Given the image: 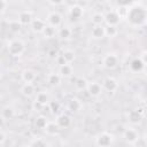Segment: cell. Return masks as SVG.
Wrapping results in <instances>:
<instances>
[{
	"instance_id": "6da1fadb",
	"label": "cell",
	"mask_w": 147,
	"mask_h": 147,
	"mask_svg": "<svg viewBox=\"0 0 147 147\" xmlns=\"http://www.w3.org/2000/svg\"><path fill=\"white\" fill-rule=\"evenodd\" d=\"M137 5V3H136ZM127 21L131 25L133 26H141L146 23V17H147V11L145 7H141L139 5L131 7L127 11Z\"/></svg>"
},
{
	"instance_id": "7a4b0ae2",
	"label": "cell",
	"mask_w": 147,
	"mask_h": 147,
	"mask_svg": "<svg viewBox=\"0 0 147 147\" xmlns=\"http://www.w3.org/2000/svg\"><path fill=\"white\" fill-rule=\"evenodd\" d=\"M7 49H8V53L13 56H21L23 53H24V49H25V46L24 44L18 40V39H13L8 42L7 45Z\"/></svg>"
},
{
	"instance_id": "3957f363",
	"label": "cell",
	"mask_w": 147,
	"mask_h": 147,
	"mask_svg": "<svg viewBox=\"0 0 147 147\" xmlns=\"http://www.w3.org/2000/svg\"><path fill=\"white\" fill-rule=\"evenodd\" d=\"M113 136L108 132H103L101 134H99L95 139V144L99 146V147H109L111 144H113Z\"/></svg>"
},
{
	"instance_id": "277c9868",
	"label": "cell",
	"mask_w": 147,
	"mask_h": 147,
	"mask_svg": "<svg viewBox=\"0 0 147 147\" xmlns=\"http://www.w3.org/2000/svg\"><path fill=\"white\" fill-rule=\"evenodd\" d=\"M103 17H105V22L107 23L108 26H116L121 21V16H119L118 11H116V10L108 11L106 15H103Z\"/></svg>"
},
{
	"instance_id": "5b68a950",
	"label": "cell",
	"mask_w": 147,
	"mask_h": 147,
	"mask_svg": "<svg viewBox=\"0 0 147 147\" xmlns=\"http://www.w3.org/2000/svg\"><path fill=\"white\" fill-rule=\"evenodd\" d=\"M102 64L107 69H114V68H116L117 64H118V57H117V55H115V54H107L103 57V60H102Z\"/></svg>"
},
{
	"instance_id": "8992f818",
	"label": "cell",
	"mask_w": 147,
	"mask_h": 147,
	"mask_svg": "<svg viewBox=\"0 0 147 147\" xmlns=\"http://www.w3.org/2000/svg\"><path fill=\"white\" fill-rule=\"evenodd\" d=\"M142 109H132L127 113V119L132 124H138L142 119Z\"/></svg>"
},
{
	"instance_id": "52a82bcc",
	"label": "cell",
	"mask_w": 147,
	"mask_h": 147,
	"mask_svg": "<svg viewBox=\"0 0 147 147\" xmlns=\"http://www.w3.org/2000/svg\"><path fill=\"white\" fill-rule=\"evenodd\" d=\"M123 138H124V140H125L126 142H129V144H134V142H137V140H138V133H137V131H136L134 129L127 127V129H125L124 132H123Z\"/></svg>"
},
{
	"instance_id": "ba28073f",
	"label": "cell",
	"mask_w": 147,
	"mask_h": 147,
	"mask_svg": "<svg viewBox=\"0 0 147 147\" xmlns=\"http://www.w3.org/2000/svg\"><path fill=\"white\" fill-rule=\"evenodd\" d=\"M102 87L107 91V92H115L117 88H118V83L115 78L113 77H107L105 80H103V84H102Z\"/></svg>"
},
{
	"instance_id": "9c48e42d",
	"label": "cell",
	"mask_w": 147,
	"mask_h": 147,
	"mask_svg": "<svg viewBox=\"0 0 147 147\" xmlns=\"http://www.w3.org/2000/svg\"><path fill=\"white\" fill-rule=\"evenodd\" d=\"M86 90H87L88 94H90L91 96H94V98L99 96V95L101 94V92H102L101 85H100L99 83H96V82H91V83H88Z\"/></svg>"
},
{
	"instance_id": "30bf717a",
	"label": "cell",
	"mask_w": 147,
	"mask_h": 147,
	"mask_svg": "<svg viewBox=\"0 0 147 147\" xmlns=\"http://www.w3.org/2000/svg\"><path fill=\"white\" fill-rule=\"evenodd\" d=\"M47 22H48V24L51 26L57 28V26H60V24L62 22V17H61V15L57 11H52L47 16Z\"/></svg>"
},
{
	"instance_id": "8fae6325",
	"label": "cell",
	"mask_w": 147,
	"mask_h": 147,
	"mask_svg": "<svg viewBox=\"0 0 147 147\" xmlns=\"http://www.w3.org/2000/svg\"><path fill=\"white\" fill-rule=\"evenodd\" d=\"M33 17H32V13L30 10H23L18 14V23L21 25H28L31 24Z\"/></svg>"
},
{
	"instance_id": "7c38bea8",
	"label": "cell",
	"mask_w": 147,
	"mask_h": 147,
	"mask_svg": "<svg viewBox=\"0 0 147 147\" xmlns=\"http://www.w3.org/2000/svg\"><path fill=\"white\" fill-rule=\"evenodd\" d=\"M55 123H56V125L59 126V127H68L70 124H71V118H70V116L69 115H67V114H60L57 117H56V121H55Z\"/></svg>"
},
{
	"instance_id": "4fadbf2b",
	"label": "cell",
	"mask_w": 147,
	"mask_h": 147,
	"mask_svg": "<svg viewBox=\"0 0 147 147\" xmlns=\"http://www.w3.org/2000/svg\"><path fill=\"white\" fill-rule=\"evenodd\" d=\"M67 107H68V109H69L70 111L76 113V111H78V110L82 109V102H80V100L77 99V98H71V99L68 101Z\"/></svg>"
},
{
	"instance_id": "5bb4252c",
	"label": "cell",
	"mask_w": 147,
	"mask_h": 147,
	"mask_svg": "<svg viewBox=\"0 0 147 147\" xmlns=\"http://www.w3.org/2000/svg\"><path fill=\"white\" fill-rule=\"evenodd\" d=\"M91 34L94 39H102L105 38V26L102 25H94L92 28V31H91Z\"/></svg>"
},
{
	"instance_id": "9a60e30c",
	"label": "cell",
	"mask_w": 147,
	"mask_h": 147,
	"mask_svg": "<svg viewBox=\"0 0 147 147\" xmlns=\"http://www.w3.org/2000/svg\"><path fill=\"white\" fill-rule=\"evenodd\" d=\"M34 79H36V74H34L33 70H31V69H25V70L22 71V80H23L25 84L32 83Z\"/></svg>"
},
{
	"instance_id": "2e32d148",
	"label": "cell",
	"mask_w": 147,
	"mask_h": 147,
	"mask_svg": "<svg viewBox=\"0 0 147 147\" xmlns=\"http://www.w3.org/2000/svg\"><path fill=\"white\" fill-rule=\"evenodd\" d=\"M69 15H70V17L72 20H78L83 15V8L80 6H78V5H74L69 9Z\"/></svg>"
},
{
	"instance_id": "e0dca14e",
	"label": "cell",
	"mask_w": 147,
	"mask_h": 147,
	"mask_svg": "<svg viewBox=\"0 0 147 147\" xmlns=\"http://www.w3.org/2000/svg\"><path fill=\"white\" fill-rule=\"evenodd\" d=\"M46 26V23L40 18H33L31 22V28L34 32H42Z\"/></svg>"
},
{
	"instance_id": "ac0fdd59",
	"label": "cell",
	"mask_w": 147,
	"mask_h": 147,
	"mask_svg": "<svg viewBox=\"0 0 147 147\" xmlns=\"http://www.w3.org/2000/svg\"><path fill=\"white\" fill-rule=\"evenodd\" d=\"M145 65H146V64H145L139 57L133 59V60L131 61V63H130V68H131V70L134 71V72H139V71H141V70L145 68Z\"/></svg>"
},
{
	"instance_id": "d6986e66",
	"label": "cell",
	"mask_w": 147,
	"mask_h": 147,
	"mask_svg": "<svg viewBox=\"0 0 147 147\" xmlns=\"http://www.w3.org/2000/svg\"><path fill=\"white\" fill-rule=\"evenodd\" d=\"M21 93L26 96V98H30L34 94V86L32 83H29V84H24L22 87H21Z\"/></svg>"
},
{
	"instance_id": "ffe728a7",
	"label": "cell",
	"mask_w": 147,
	"mask_h": 147,
	"mask_svg": "<svg viewBox=\"0 0 147 147\" xmlns=\"http://www.w3.org/2000/svg\"><path fill=\"white\" fill-rule=\"evenodd\" d=\"M14 115H15L14 109H13L10 106H6V107H3L2 110H1V118H3L5 121L11 119V118L14 117Z\"/></svg>"
},
{
	"instance_id": "44dd1931",
	"label": "cell",
	"mask_w": 147,
	"mask_h": 147,
	"mask_svg": "<svg viewBox=\"0 0 147 147\" xmlns=\"http://www.w3.org/2000/svg\"><path fill=\"white\" fill-rule=\"evenodd\" d=\"M44 130H45V132H46L48 136H55V134H57V132H59V126L56 125L55 122H48L47 125H46V127H45Z\"/></svg>"
},
{
	"instance_id": "7402d4cb",
	"label": "cell",
	"mask_w": 147,
	"mask_h": 147,
	"mask_svg": "<svg viewBox=\"0 0 147 147\" xmlns=\"http://www.w3.org/2000/svg\"><path fill=\"white\" fill-rule=\"evenodd\" d=\"M36 101L38 102V103H40L41 106H46V105H48V102H49V96H48V94L46 93V92H39L38 94H37V96H36Z\"/></svg>"
},
{
	"instance_id": "603a6c76",
	"label": "cell",
	"mask_w": 147,
	"mask_h": 147,
	"mask_svg": "<svg viewBox=\"0 0 147 147\" xmlns=\"http://www.w3.org/2000/svg\"><path fill=\"white\" fill-rule=\"evenodd\" d=\"M61 77H70L72 75V67L70 64H64V65H61L60 67V74H59Z\"/></svg>"
},
{
	"instance_id": "cb8c5ba5",
	"label": "cell",
	"mask_w": 147,
	"mask_h": 147,
	"mask_svg": "<svg viewBox=\"0 0 147 147\" xmlns=\"http://www.w3.org/2000/svg\"><path fill=\"white\" fill-rule=\"evenodd\" d=\"M47 123H48L47 118H46L45 116H42V115L38 116V117L36 118V121H34V125H36V127H38V129H45L46 125H47Z\"/></svg>"
},
{
	"instance_id": "d4e9b609",
	"label": "cell",
	"mask_w": 147,
	"mask_h": 147,
	"mask_svg": "<svg viewBox=\"0 0 147 147\" xmlns=\"http://www.w3.org/2000/svg\"><path fill=\"white\" fill-rule=\"evenodd\" d=\"M62 56H63V59L65 60V62H67L68 64L71 63V62L75 60V57H76L74 51H71V49H65V51H63Z\"/></svg>"
},
{
	"instance_id": "484cf974",
	"label": "cell",
	"mask_w": 147,
	"mask_h": 147,
	"mask_svg": "<svg viewBox=\"0 0 147 147\" xmlns=\"http://www.w3.org/2000/svg\"><path fill=\"white\" fill-rule=\"evenodd\" d=\"M92 23L94 25H102V23L105 22V17L101 13H95L92 15V18H91Z\"/></svg>"
},
{
	"instance_id": "4316f807",
	"label": "cell",
	"mask_w": 147,
	"mask_h": 147,
	"mask_svg": "<svg viewBox=\"0 0 147 147\" xmlns=\"http://www.w3.org/2000/svg\"><path fill=\"white\" fill-rule=\"evenodd\" d=\"M47 80H48V83L51 84V85H53V86H56V85H59L60 83H61V76L59 75V74H51L49 76H48V78H47Z\"/></svg>"
},
{
	"instance_id": "83f0119b",
	"label": "cell",
	"mask_w": 147,
	"mask_h": 147,
	"mask_svg": "<svg viewBox=\"0 0 147 147\" xmlns=\"http://www.w3.org/2000/svg\"><path fill=\"white\" fill-rule=\"evenodd\" d=\"M87 84H88V83H87V80H86L85 78H82V77L77 78V79H76V82H75V86H76V88H77L78 91L86 90Z\"/></svg>"
},
{
	"instance_id": "f1b7e54d",
	"label": "cell",
	"mask_w": 147,
	"mask_h": 147,
	"mask_svg": "<svg viewBox=\"0 0 147 147\" xmlns=\"http://www.w3.org/2000/svg\"><path fill=\"white\" fill-rule=\"evenodd\" d=\"M29 147H48V144L41 138H36L31 141Z\"/></svg>"
},
{
	"instance_id": "f546056e",
	"label": "cell",
	"mask_w": 147,
	"mask_h": 147,
	"mask_svg": "<svg viewBox=\"0 0 147 147\" xmlns=\"http://www.w3.org/2000/svg\"><path fill=\"white\" fill-rule=\"evenodd\" d=\"M59 37L61 39H68L71 37V30L68 26H63L59 30Z\"/></svg>"
},
{
	"instance_id": "4dcf8cb0",
	"label": "cell",
	"mask_w": 147,
	"mask_h": 147,
	"mask_svg": "<svg viewBox=\"0 0 147 147\" xmlns=\"http://www.w3.org/2000/svg\"><path fill=\"white\" fill-rule=\"evenodd\" d=\"M117 28L116 26H105V36H107V37H109V38H114V37H116V34H117Z\"/></svg>"
},
{
	"instance_id": "1f68e13d",
	"label": "cell",
	"mask_w": 147,
	"mask_h": 147,
	"mask_svg": "<svg viewBox=\"0 0 147 147\" xmlns=\"http://www.w3.org/2000/svg\"><path fill=\"white\" fill-rule=\"evenodd\" d=\"M42 34H44L45 38H52L55 34V29L53 26H51V25H46L44 31H42Z\"/></svg>"
},
{
	"instance_id": "d6a6232c",
	"label": "cell",
	"mask_w": 147,
	"mask_h": 147,
	"mask_svg": "<svg viewBox=\"0 0 147 147\" xmlns=\"http://www.w3.org/2000/svg\"><path fill=\"white\" fill-rule=\"evenodd\" d=\"M21 26H22V25L18 23V21H13V22L9 23V30H10L13 33H17V32H20Z\"/></svg>"
},
{
	"instance_id": "836d02e7",
	"label": "cell",
	"mask_w": 147,
	"mask_h": 147,
	"mask_svg": "<svg viewBox=\"0 0 147 147\" xmlns=\"http://www.w3.org/2000/svg\"><path fill=\"white\" fill-rule=\"evenodd\" d=\"M48 107L53 113H57L60 110V103L57 101H49L48 102Z\"/></svg>"
},
{
	"instance_id": "e575fe53",
	"label": "cell",
	"mask_w": 147,
	"mask_h": 147,
	"mask_svg": "<svg viewBox=\"0 0 147 147\" xmlns=\"http://www.w3.org/2000/svg\"><path fill=\"white\" fill-rule=\"evenodd\" d=\"M56 62H57V64H60V67H61V65H64V64H68V63L65 62V60L63 59L62 54H61V55H59V56L56 57Z\"/></svg>"
},
{
	"instance_id": "d590c367",
	"label": "cell",
	"mask_w": 147,
	"mask_h": 147,
	"mask_svg": "<svg viewBox=\"0 0 147 147\" xmlns=\"http://www.w3.org/2000/svg\"><path fill=\"white\" fill-rule=\"evenodd\" d=\"M6 7H7V1H5V0H0V14L5 11Z\"/></svg>"
},
{
	"instance_id": "8d00e7d4",
	"label": "cell",
	"mask_w": 147,
	"mask_h": 147,
	"mask_svg": "<svg viewBox=\"0 0 147 147\" xmlns=\"http://www.w3.org/2000/svg\"><path fill=\"white\" fill-rule=\"evenodd\" d=\"M42 108H44V106H41V105H40V103H38L37 101H34V102H33V109H34L36 111H40Z\"/></svg>"
},
{
	"instance_id": "74e56055",
	"label": "cell",
	"mask_w": 147,
	"mask_h": 147,
	"mask_svg": "<svg viewBox=\"0 0 147 147\" xmlns=\"http://www.w3.org/2000/svg\"><path fill=\"white\" fill-rule=\"evenodd\" d=\"M6 141V134L0 130V144H3Z\"/></svg>"
},
{
	"instance_id": "f35d334b",
	"label": "cell",
	"mask_w": 147,
	"mask_h": 147,
	"mask_svg": "<svg viewBox=\"0 0 147 147\" xmlns=\"http://www.w3.org/2000/svg\"><path fill=\"white\" fill-rule=\"evenodd\" d=\"M49 3L51 5H61V3H63V1H49Z\"/></svg>"
},
{
	"instance_id": "ab89813d",
	"label": "cell",
	"mask_w": 147,
	"mask_h": 147,
	"mask_svg": "<svg viewBox=\"0 0 147 147\" xmlns=\"http://www.w3.org/2000/svg\"><path fill=\"white\" fill-rule=\"evenodd\" d=\"M3 122H5V119L0 117V126H2V125H3Z\"/></svg>"
},
{
	"instance_id": "60d3db41",
	"label": "cell",
	"mask_w": 147,
	"mask_h": 147,
	"mask_svg": "<svg viewBox=\"0 0 147 147\" xmlns=\"http://www.w3.org/2000/svg\"><path fill=\"white\" fill-rule=\"evenodd\" d=\"M1 76H2V74H1V70H0V79H1Z\"/></svg>"
},
{
	"instance_id": "b9f144b4",
	"label": "cell",
	"mask_w": 147,
	"mask_h": 147,
	"mask_svg": "<svg viewBox=\"0 0 147 147\" xmlns=\"http://www.w3.org/2000/svg\"><path fill=\"white\" fill-rule=\"evenodd\" d=\"M0 147H2V144H0Z\"/></svg>"
},
{
	"instance_id": "7bdbcfd3",
	"label": "cell",
	"mask_w": 147,
	"mask_h": 147,
	"mask_svg": "<svg viewBox=\"0 0 147 147\" xmlns=\"http://www.w3.org/2000/svg\"><path fill=\"white\" fill-rule=\"evenodd\" d=\"M24 147H29V146H24Z\"/></svg>"
}]
</instances>
